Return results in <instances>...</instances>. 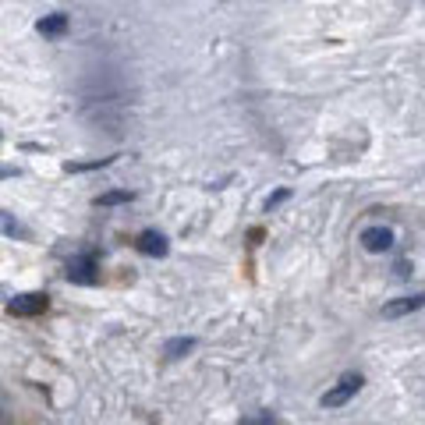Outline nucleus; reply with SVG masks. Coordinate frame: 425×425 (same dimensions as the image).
<instances>
[{
	"instance_id": "obj_1",
	"label": "nucleus",
	"mask_w": 425,
	"mask_h": 425,
	"mask_svg": "<svg viewBox=\"0 0 425 425\" xmlns=\"http://www.w3.org/2000/svg\"><path fill=\"white\" fill-rule=\"evenodd\" d=\"M64 277H68L71 284H82V287H92V284L100 280V266H96V256H89V252H82V256H75V259H68V266H64Z\"/></svg>"
},
{
	"instance_id": "obj_2",
	"label": "nucleus",
	"mask_w": 425,
	"mask_h": 425,
	"mask_svg": "<svg viewBox=\"0 0 425 425\" xmlns=\"http://www.w3.org/2000/svg\"><path fill=\"white\" fill-rule=\"evenodd\" d=\"M361 386H365V379H361L358 372H347V376H344L333 390H326V393H323V407H344V404H347V400L361 390Z\"/></svg>"
},
{
	"instance_id": "obj_8",
	"label": "nucleus",
	"mask_w": 425,
	"mask_h": 425,
	"mask_svg": "<svg viewBox=\"0 0 425 425\" xmlns=\"http://www.w3.org/2000/svg\"><path fill=\"white\" fill-rule=\"evenodd\" d=\"M0 234H8V238H18V241H29V227L22 220H15L11 212H0Z\"/></svg>"
},
{
	"instance_id": "obj_5",
	"label": "nucleus",
	"mask_w": 425,
	"mask_h": 425,
	"mask_svg": "<svg viewBox=\"0 0 425 425\" xmlns=\"http://www.w3.org/2000/svg\"><path fill=\"white\" fill-rule=\"evenodd\" d=\"M135 249H138L142 256H149V259H163V256L170 252V245H167V238H163L160 231H142L138 241H135Z\"/></svg>"
},
{
	"instance_id": "obj_11",
	"label": "nucleus",
	"mask_w": 425,
	"mask_h": 425,
	"mask_svg": "<svg viewBox=\"0 0 425 425\" xmlns=\"http://www.w3.org/2000/svg\"><path fill=\"white\" fill-rule=\"evenodd\" d=\"M238 425H280L270 411H259V414H249V418H241Z\"/></svg>"
},
{
	"instance_id": "obj_7",
	"label": "nucleus",
	"mask_w": 425,
	"mask_h": 425,
	"mask_svg": "<svg viewBox=\"0 0 425 425\" xmlns=\"http://www.w3.org/2000/svg\"><path fill=\"white\" fill-rule=\"evenodd\" d=\"M421 309V294H411V298H397V301H386L383 305V319H400V316H411Z\"/></svg>"
},
{
	"instance_id": "obj_6",
	"label": "nucleus",
	"mask_w": 425,
	"mask_h": 425,
	"mask_svg": "<svg viewBox=\"0 0 425 425\" xmlns=\"http://www.w3.org/2000/svg\"><path fill=\"white\" fill-rule=\"evenodd\" d=\"M68 25H71V22H68V15H61V11H57V15H43V18L36 22V32H40V36H47V40H61V36L68 32Z\"/></svg>"
},
{
	"instance_id": "obj_13",
	"label": "nucleus",
	"mask_w": 425,
	"mask_h": 425,
	"mask_svg": "<svg viewBox=\"0 0 425 425\" xmlns=\"http://www.w3.org/2000/svg\"><path fill=\"white\" fill-rule=\"evenodd\" d=\"M15 174H18L15 167H0V177H15Z\"/></svg>"
},
{
	"instance_id": "obj_4",
	"label": "nucleus",
	"mask_w": 425,
	"mask_h": 425,
	"mask_svg": "<svg viewBox=\"0 0 425 425\" xmlns=\"http://www.w3.org/2000/svg\"><path fill=\"white\" fill-rule=\"evenodd\" d=\"M47 305H50V298L40 294V291H32V294L11 298V301H8V312H11V316H40V312H47Z\"/></svg>"
},
{
	"instance_id": "obj_3",
	"label": "nucleus",
	"mask_w": 425,
	"mask_h": 425,
	"mask_svg": "<svg viewBox=\"0 0 425 425\" xmlns=\"http://www.w3.org/2000/svg\"><path fill=\"white\" fill-rule=\"evenodd\" d=\"M358 241H361V249H365V252H376V256H379V252H390L397 238H393V231H390V227L376 224V227H365Z\"/></svg>"
},
{
	"instance_id": "obj_12",
	"label": "nucleus",
	"mask_w": 425,
	"mask_h": 425,
	"mask_svg": "<svg viewBox=\"0 0 425 425\" xmlns=\"http://www.w3.org/2000/svg\"><path fill=\"white\" fill-rule=\"evenodd\" d=\"M287 198H291V191H287V188H280V191H273V195L266 198V212H273V209H277L280 202H287Z\"/></svg>"
},
{
	"instance_id": "obj_9",
	"label": "nucleus",
	"mask_w": 425,
	"mask_h": 425,
	"mask_svg": "<svg viewBox=\"0 0 425 425\" xmlns=\"http://www.w3.org/2000/svg\"><path fill=\"white\" fill-rule=\"evenodd\" d=\"M191 347H195V337H174V340L163 344V354L167 358H184Z\"/></svg>"
},
{
	"instance_id": "obj_10",
	"label": "nucleus",
	"mask_w": 425,
	"mask_h": 425,
	"mask_svg": "<svg viewBox=\"0 0 425 425\" xmlns=\"http://www.w3.org/2000/svg\"><path fill=\"white\" fill-rule=\"evenodd\" d=\"M131 198H135L131 191H107V195L96 198V205H121V202H131Z\"/></svg>"
}]
</instances>
